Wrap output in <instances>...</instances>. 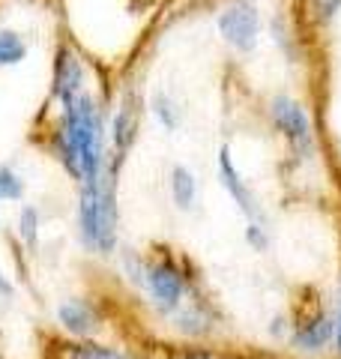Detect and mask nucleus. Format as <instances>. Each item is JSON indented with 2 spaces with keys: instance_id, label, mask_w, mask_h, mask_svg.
I'll use <instances>...</instances> for the list:
<instances>
[{
  "instance_id": "nucleus-9",
  "label": "nucleus",
  "mask_w": 341,
  "mask_h": 359,
  "mask_svg": "<svg viewBox=\"0 0 341 359\" xmlns=\"http://www.w3.org/2000/svg\"><path fill=\"white\" fill-rule=\"evenodd\" d=\"M335 341V318L323 306L302 309L290 323L288 344L300 353H323Z\"/></svg>"
},
{
  "instance_id": "nucleus-11",
  "label": "nucleus",
  "mask_w": 341,
  "mask_h": 359,
  "mask_svg": "<svg viewBox=\"0 0 341 359\" xmlns=\"http://www.w3.org/2000/svg\"><path fill=\"white\" fill-rule=\"evenodd\" d=\"M57 323L69 339H96L102 330V311L90 297H69L57 306Z\"/></svg>"
},
{
  "instance_id": "nucleus-16",
  "label": "nucleus",
  "mask_w": 341,
  "mask_h": 359,
  "mask_svg": "<svg viewBox=\"0 0 341 359\" xmlns=\"http://www.w3.org/2000/svg\"><path fill=\"white\" fill-rule=\"evenodd\" d=\"M27 42L18 30H0V69L6 66H18L27 57Z\"/></svg>"
},
{
  "instance_id": "nucleus-15",
  "label": "nucleus",
  "mask_w": 341,
  "mask_h": 359,
  "mask_svg": "<svg viewBox=\"0 0 341 359\" xmlns=\"http://www.w3.org/2000/svg\"><path fill=\"white\" fill-rule=\"evenodd\" d=\"M39 228H42L39 207L25 204L18 212V240H21V245H25L27 255H36V249H39Z\"/></svg>"
},
{
  "instance_id": "nucleus-7",
  "label": "nucleus",
  "mask_w": 341,
  "mask_h": 359,
  "mask_svg": "<svg viewBox=\"0 0 341 359\" xmlns=\"http://www.w3.org/2000/svg\"><path fill=\"white\" fill-rule=\"evenodd\" d=\"M170 323H174V330L180 335H186V339H195V341H203V339H210V335L219 332L222 327V311L219 306L203 294L201 290V282L189 290V297L186 302L180 306L174 314L168 318Z\"/></svg>"
},
{
  "instance_id": "nucleus-23",
  "label": "nucleus",
  "mask_w": 341,
  "mask_h": 359,
  "mask_svg": "<svg viewBox=\"0 0 341 359\" xmlns=\"http://www.w3.org/2000/svg\"><path fill=\"white\" fill-rule=\"evenodd\" d=\"M335 351L341 353V302H338V314H335Z\"/></svg>"
},
{
  "instance_id": "nucleus-6",
  "label": "nucleus",
  "mask_w": 341,
  "mask_h": 359,
  "mask_svg": "<svg viewBox=\"0 0 341 359\" xmlns=\"http://www.w3.org/2000/svg\"><path fill=\"white\" fill-rule=\"evenodd\" d=\"M215 27H219V36L225 39L227 48H234L236 54H252L258 48L264 18H260V9L252 0H231L219 13Z\"/></svg>"
},
{
  "instance_id": "nucleus-2",
  "label": "nucleus",
  "mask_w": 341,
  "mask_h": 359,
  "mask_svg": "<svg viewBox=\"0 0 341 359\" xmlns=\"http://www.w3.org/2000/svg\"><path fill=\"white\" fill-rule=\"evenodd\" d=\"M117 177L120 171L105 165L96 183L78 186L75 228L87 252L108 257L120 245V207H117Z\"/></svg>"
},
{
  "instance_id": "nucleus-21",
  "label": "nucleus",
  "mask_w": 341,
  "mask_h": 359,
  "mask_svg": "<svg viewBox=\"0 0 341 359\" xmlns=\"http://www.w3.org/2000/svg\"><path fill=\"white\" fill-rule=\"evenodd\" d=\"M338 9H341V0H321V4H317V18L329 21L338 15Z\"/></svg>"
},
{
  "instance_id": "nucleus-1",
  "label": "nucleus",
  "mask_w": 341,
  "mask_h": 359,
  "mask_svg": "<svg viewBox=\"0 0 341 359\" xmlns=\"http://www.w3.org/2000/svg\"><path fill=\"white\" fill-rule=\"evenodd\" d=\"M57 123L48 132V153L78 186L96 183L108 162V117L99 99L84 90L69 105L57 108Z\"/></svg>"
},
{
  "instance_id": "nucleus-4",
  "label": "nucleus",
  "mask_w": 341,
  "mask_h": 359,
  "mask_svg": "<svg viewBox=\"0 0 341 359\" xmlns=\"http://www.w3.org/2000/svg\"><path fill=\"white\" fill-rule=\"evenodd\" d=\"M267 114L272 129L281 135V141L288 144V150L297 156V159H309L314 153V129H312V117L305 105L293 96H272L267 105Z\"/></svg>"
},
{
  "instance_id": "nucleus-14",
  "label": "nucleus",
  "mask_w": 341,
  "mask_h": 359,
  "mask_svg": "<svg viewBox=\"0 0 341 359\" xmlns=\"http://www.w3.org/2000/svg\"><path fill=\"white\" fill-rule=\"evenodd\" d=\"M150 114L165 132H177L183 126V108H180V102L168 90H156L150 96Z\"/></svg>"
},
{
  "instance_id": "nucleus-3",
  "label": "nucleus",
  "mask_w": 341,
  "mask_h": 359,
  "mask_svg": "<svg viewBox=\"0 0 341 359\" xmlns=\"http://www.w3.org/2000/svg\"><path fill=\"white\" fill-rule=\"evenodd\" d=\"M198 285L195 266L180 252L168 249V245H153L144 252V297L153 306V311L170 318L180 306L186 302L189 290Z\"/></svg>"
},
{
  "instance_id": "nucleus-12",
  "label": "nucleus",
  "mask_w": 341,
  "mask_h": 359,
  "mask_svg": "<svg viewBox=\"0 0 341 359\" xmlns=\"http://www.w3.org/2000/svg\"><path fill=\"white\" fill-rule=\"evenodd\" d=\"M168 189H170V201H174L177 210H183V212L195 210V201H198V177L192 174L186 165H174V168H170Z\"/></svg>"
},
{
  "instance_id": "nucleus-17",
  "label": "nucleus",
  "mask_w": 341,
  "mask_h": 359,
  "mask_svg": "<svg viewBox=\"0 0 341 359\" xmlns=\"http://www.w3.org/2000/svg\"><path fill=\"white\" fill-rule=\"evenodd\" d=\"M25 198V177L13 165H0V201H21Z\"/></svg>"
},
{
  "instance_id": "nucleus-8",
  "label": "nucleus",
  "mask_w": 341,
  "mask_h": 359,
  "mask_svg": "<svg viewBox=\"0 0 341 359\" xmlns=\"http://www.w3.org/2000/svg\"><path fill=\"white\" fill-rule=\"evenodd\" d=\"M84 90H87V69L81 54L69 42H60L54 48V60H51V102L63 108L75 96H81Z\"/></svg>"
},
{
  "instance_id": "nucleus-19",
  "label": "nucleus",
  "mask_w": 341,
  "mask_h": 359,
  "mask_svg": "<svg viewBox=\"0 0 341 359\" xmlns=\"http://www.w3.org/2000/svg\"><path fill=\"white\" fill-rule=\"evenodd\" d=\"M246 243L252 245V252H269V228H267V222H246Z\"/></svg>"
},
{
  "instance_id": "nucleus-20",
  "label": "nucleus",
  "mask_w": 341,
  "mask_h": 359,
  "mask_svg": "<svg viewBox=\"0 0 341 359\" xmlns=\"http://www.w3.org/2000/svg\"><path fill=\"white\" fill-rule=\"evenodd\" d=\"M288 332H290V323H288V318H284V314H279V318L269 320V335H272V339L288 341Z\"/></svg>"
},
{
  "instance_id": "nucleus-18",
  "label": "nucleus",
  "mask_w": 341,
  "mask_h": 359,
  "mask_svg": "<svg viewBox=\"0 0 341 359\" xmlns=\"http://www.w3.org/2000/svg\"><path fill=\"white\" fill-rule=\"evenodd\" d=\"M120 266H123V276H126V282L141 290V285H144V252L123 249V255H120Z\"/></svg>"
},
{
  "instance_id": "nucleus-10",
  "label": "nucleus",
  "mask_w": 341,
  "mask_h": 359,
  "mask_svg": "<svg viewBox=\"0 0 341 359\" xmlns=\"http://www.w3.org/2000/svg\"><path fill=\"white\" fill-rule=\"evenodd\" d=\"M215 168H219V180H222L225 192L231 195V201L236 204V210L246 216V222H267L264 207H260L258 195L246 186V180L240 177V171H236L234 156H231V147H227V144H222V147H219V156H215Z\"/></svg>"
},
{
  "instance_id": "nucleus-5",
  "label": "nucleus",
  "mask_w": 341,
  "mask_h": 359,
  "mask_svg": "<svg viewBox=\"0 0 341 359\" xmlns=\"http://www.w3.org/2000/svg\"><path fill=\"white\" fill-rule=\"evenodd\" d=\"M141 96L138 90H126L120 96V102L114 105L111 120H108V168L120 171L126 156L132 153L135 141H138V129H141Z\"/></svg>"
},
{
  "instance_id": "nucleus-13",
  "label": "nucleus",
  "mask_w": 341,
  "mask_h": 359,
  "mask_svg": "<svg viewBox=\"0 0 341 359\" xmlns=\"http://www.w3.org/2000/svg\"><path fill=\"white\" fill-rule=\"evenodd\" d=\"M66 359H132L123 347L96 339H72L66 344Z\"/></svg>"
},
{
  "instance_id": "nucleus-22",
  "label": "nucleus",
  "mask_w": 341,
  "mask_h": 359,
  "mask_svg": "<svg viewBox=\"0 0 341 359\" xmlns=\"http://www.w3.org/2000/svg\"><path fill=\"white\" fill-rule=\"evenodd\" d=\"M15 297V285H13V278L0 273V299H13Z\"/></svg>"
}]
</instances>
